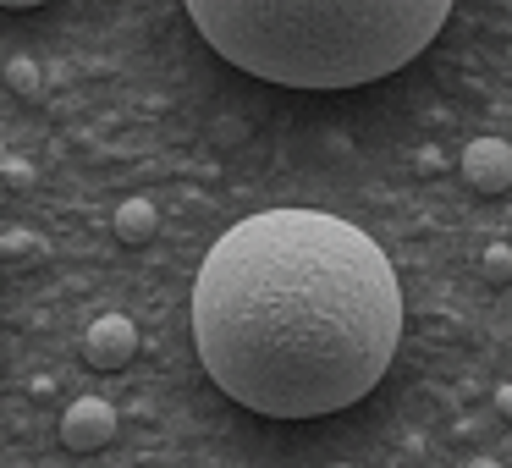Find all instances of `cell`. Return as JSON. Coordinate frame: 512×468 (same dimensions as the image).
<instances>
[{
  "instance_id": "cell-10",
  "label": "cell",
  "mask_w": 512,
  "mask_h": 468,
  "mask_svg": "<svg viewBox=\"0 0 512 468\" xmlns=\"http://www.w3.org/2000/svg\"><path fill=\"white\" fill-rule=\"evenodd\" d=\"M6 12H28V6H45V0H0Z\"/></svg>"
},
{
  "instance_id": "cell-3",
  "label": "cell",
  "mask_w": 512,
  "mask_h": 468,
  "mask_svg": "<svg viewBox=\"0 0 512 468\" xmlns=\"http://www.w3.org/2000/svg\"><path fill=\"white\" fill-rule=\"evenodd\" d=\"M61 441L72 452H100V446H111L116 441V408L105 397H78L61 413Z\"/></svg>"
},
{
  "instance_id": "cell-7",
  "label": "cell",
  "mask_w": 512,
  "mask_h": 468,
  "mask_svg": "<svg viewBox=\"0 0 512 468\" xmlns=\"http://www.w3.org/2000/svg\"><path fill=\"white\" fill-rule=\"evenodd\" d=\"M39 83H45V78H39V61H34V56H12V61H6V89H12V94L34 100Z\"/></svg>"
},
{
  "instance_id": "cell-4",
  "label": "cell",
  "mask_w": 512,
  "mask_h": 468,
  "mask_svg": "<svg viewBox=\"0 0 512 468\" xmlns=\"http://www.w3.org/2000/svg\"><path fill=\"white\" fill-rule=\"evenodd\" d=\"M133 353H138V325L127 314H100L89 325V336H83V358L94 369H122L133 364Z\"/></svg>"
},
{
  "instance_id": "cell-8",
  "label": "cell",
  "mask_w": 512,
  "mask_h": 468,
  "mask_svg": "<svg viewBox=\"0 0 512 468\" xmlns=\"http://www.w3.org/2000/svg\"><path fill=\"white\" fill-rule=\"evenodd\" d=\"M479 270H485V281L507 287V281H512V248L507 243H490L485 254H479Z\"/></svg>"
},
{
  "instance_id": "cell-1",
  "label": "cell",
  "mask_w": 512,
  "mask_h": 468,
  "mask_svg": "<svg viewBox=\"0 0 512 468\" xmlns=\"http://www.w3.org/2000/svg\"><path fill=\"white\" fill-rule=\"evenodd\" d=\"M402 287L369 232L325 210H259L193 276V347L237 408L325 419L380 386Z\"/></svg>"
},
{
  "instance_id": "cell-9",
  "label": "cell",
  "mask_w": 512,
  "mask_h": 468,
  "mask_svg": "<svg viewBox=\"0 0 512 468\" xmlns=\"http://www.w3.org/2000/svg\"><path fill=\"white\" fill-rule=\"evenodd\" d=\"M496 408H501V419H512V386L496 391Z\"/></svg>"
},
{
  "instance_id": "cell-5",
  "label": "cell",
  "mask_w": 512,
  "mask_h": 468,
  "mask_svg": "<svg viewBox=\"0 0 512 468\" xmlns=\"http://www.w3.org/2000/svg\"><path fill=\"white\" fill-rule=\"evenodd\" d=\"M463 177H468V188H479V193H507L512 188V144L507 138H474V144L463 149Z\"/></svg>"
},
{
  "instance_id": "cell-2",
  "label": "cell",
  "mask_w": 512,
  "mask_h": 468,
  "mask_svg": "<svg viewBox=\"0 0 512 468\" xmlns=\"http://www.w3.org/2000/svg\"><path fill=\"white\" fill-rule=\"evenodd\" d=\"M221 61L281 89H364L441 34L452 0H182Z\"/></svg>"
},
{
  "instance_id": "cell-6",
  "label": "cell",
  "mask_w": 512,
  "mask_h": 468,
  "mask_svg": "<svg viewBox=\"0 0 512 468\" xmlns=\"http://www.w3.org/2000/svg\"><path fill=\"white\" fill-rule=\"evenodd\" d=\"M155 232H160V210H155L149 199H127V204H116V243L144 248Z\"/></svg>"
}]
</instances>
